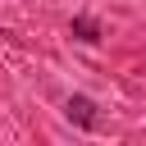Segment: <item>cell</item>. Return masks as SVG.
<instances>
[{"mask_svg": "<svg viewBox=\"0 0 146 146\" xmlns=\"http://www.w3.org/2000/svg\"><path fill=\"white\" fill-rule=\"evenodd\" d=\"M64 114H68V123H78V128H96V123H100V114H96V100H91V96H68Z\"/></svg>", "mask_w": 146, "mask_h": 146, "instance_id": "1", "label": "cell"}, {"mask_svg": "<svg viewBox=\"0 0 146 146\" xmlns=\"http://www.w3.org/2000/svg\"><path fill=\"white\" fill-rule=\"evenodd\" d=\"M68 32H73V36H78V41H87V46H96V41H100V23H96V18H91V14H78V18H73V27H68Z\"/></svg>", "mask_w": 146, "mask_h": 146, "instance_id": "2", "label": "cell"}]
</instances>
